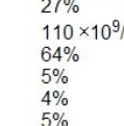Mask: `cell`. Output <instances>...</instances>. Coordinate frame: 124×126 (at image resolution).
Wrapping results in <instances>:
<instances>
[{"instance_id":"obj_3","label":"cell","mask_w":124,"mask_h":126,"mask_svg":"<svg viewBox=\"0 0 124 126\" xmlns=\"http://www.w3.org/2000/svg\"><path fill=\"white\" fill-rule=\"evenodd\" d=\"M49 96H50V93H49V92H46L45 96H44V97L41 99V101H42V102H47V105H50V102H51V100H50Z\"/></svg>"},{"instance_id":"obj_10","label":"cell","mask_w":124,"mask_h":126,"mask_svg":"<svg viewBox=\"0 0 124 126\" xmlns=\"http://www.w3.org/2000/svg\"><path fill=\"white\" fill-rule=\"evenodd\" d=\"M61 125H62V126H68V125H69V122H68L67 120H64V119H63V120H62Z\"/></svg>"},{"instance_id":"obj_12","label":"cell","mask_w":124,"mask_h":126,"mask_svg":"<svg viewBox=\"0 0 124 126\" xmlns=\"http://www.w3.org/2000/svg\"><path fill=\"white\" fill-rule=\"evenodd\" d=\"M63 95H64V92H63V93H62V94H61V95H60V97H59V100H57V102L55 103V105H56V106H57V105H59V104H60V102L62 101V96H63Z\"/></svg>"},{"instance_id":"obj_5","label":"cell","mask_w":124,"mask_h":126,"mask_svg":"<svg viewBox=\"0 0 124 126\" xmlns=\"http://www.w3.org/2000/svg\"><path fill=\"white\" fill-rule=\"evenodd\" d=\"M102 33H103V38H104V39H108V38H109V30H108V27L104 26Z\"/></svg>"},{"instance_id":"obj_2","label":"cell","mask_w":124,"mask_h":126,"mask_svg":"<svg viewBox=\"0 0 124 126\" xmlns=\"http://www.w3.org/2000/svg\"><path fill=\"white\" fill-rule=\"evenodd\" d=\"M51 124H52V121L50 118H47V117L42 118V126H51Z\"/></svg>"},{"instance_id":"obj_15","label":"cell","mask_w":124,"mask_h":126,"mask_svg":"<svg viewBox=\"0 0 124 126\" xmlns=\"http://www.w3.org/2000/svg\"><path fill=\"white\" fill-rule=\"evenodd\" d=\"M73 60H74V61H77V60H78V56H77V55H75V56L73 57Z\"/></svg>"},{"instance_id":"obj_14","label":"cell","mask_w":124,"mask_h":126,"mask_svg":"<svg viewBox=\"0 0 124 126\" xmlns=\"http://www.w3.org/2000/svg\"><path fill=\"white\" fill-rule=\"evenodd\" d=\"M63 82L64 83H67L68 82V78L67 77H63Z\"/></svg>"},{"instance_id":"obj_4","label":"cell","mask_w":124,"mask_h":126,"mask_svg":"<svg viewBox=\"0 0 124 126\" xmlns=\"http://www.w3.org/2000/svg\"><path fill=\"white\" fill-rule=\"evenodd\" d=\"M42 58L45 62H48V61H50V58H51V55H50V53L48 52L46 53L45 51H42Z\"/></svg>"},{"instance_id":"obj_17","label":"cell","mask_w":124,"mask_h":126,"mask_svg":"<svg viewBox=\"0 0 124 126\" xmlns=\"http://www.w3.org/2000/svg\"><path fill=\"white\" fill-rule=\"evenodd\" d=\"M65 52L68 53V52H69V49H68V48H65Z\"/></svg>"},{"instance_id":"obj_1","label":"cell","mask_w":124,"mask_h":126,"mask_svg":"<svg viewBox=\"0 0 124 126\" xmlns=\"http://www.w3.org/2000/svg\"><path fill=\"white\" fill-rule=\"evenodd\" d=\"M64 35H65V39L70 40L73 35V29H72V26L71 25H67L65 26V29H64Z\"/></svg>"},{"instance_id":"obj_16","label":"cell","mask_w":124,"mask_h":126,"mask_svg":"<svg viewBox=\"0 0 124 126\" xmlns=\"http://www.w3.org/2000/svg\"><path fill=\"white\" fill-rule=\"evenodd\" d=\"M57 73H59V70H54V75H57Z\"/></svg>"},{"instance_id":"obj_6","label":"cell","mask_w":124,"mask_h":126,"mask_svg":"<svg viewBox=\"0 0 124 126\" xmlns=\"http://www.w3.org/2000/svg\"><path fill=\"white\" fill-rule=\"evenodd\" d=\"M50 81H51V78H50V76H49V75H44L43 82H44V83H48V82H50Z\"/></svg>"},{"instance_id":"obj_7","label":"cell","mask_w":124,"mask_h":126,"mask_svg":"<svg viewBox=\"0 0 124 126\" xmlns=\"http://www.w3.org/2000/svg\"><path fill=\"white\" fill-rule=\"evenodd\" d=\"M52 118H53V120H54V121H59V119L61 118V115L59 114V112H53Z\"/></svg>"},{"instance_id":"obj_13","label":"cell","mask_w":124,"mask_h":126,"mask_svg":"<svg viewBox=\"0 0 124 126\" xmlns=\"http://www.w3.org/2000/svg\"><path fill=\"white\" fill-rule=\"evenodd\" d=\"M49 114H50V112H46V111H45V112H43V114H42V118H45V117H47Z\"/></svg>"},{"instance_id":"obj_11","label":"cell","mask_w":124,"mask_h":126,"mask_svg":"<svg viewBox=\"0 0 124 126\" xmlns=\"http://www.w3.org/2000/svg\"><path fill=\"white\" fill-rule=\"evenodd\" d=\"M52 96H53V98L57 99V98L60 97V93H59V92H56V91H54V92H53V94H52Z\"/></svg>"},{"instance_id":"obj_9","label":"cell","mask_w":124,"mask_h":126,"mask_svg":"<svg viewBox=\"0 0 124 126\" xmlns=\"http://www.w3.org/2000/svg\"><path fill=\"white\" fill-rule=\"evenodd\" d=\"M64 116H65V112H63V114L61 115V118L59 119V121H57V123H56V126H60V125H61V123H62V120L64 119Z\"/></svg>"},{"instance_id":"obj_8","label":"cell","mask_w":124,"mask_h":126,"mask_svg":"<svg viewBox=\"0 0 124 126\" xmlns=\"http://www.w3.org/2000/svg\"><path fill=\"white\" fill-rule=\"evenodd\" d=\"M62 104H63L64 106H67L68 105V103H69V101H68V99L67 98H62Z\"/></svg>"}]
</instances>
